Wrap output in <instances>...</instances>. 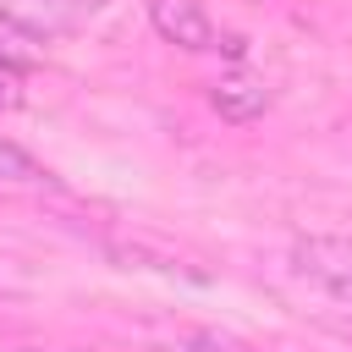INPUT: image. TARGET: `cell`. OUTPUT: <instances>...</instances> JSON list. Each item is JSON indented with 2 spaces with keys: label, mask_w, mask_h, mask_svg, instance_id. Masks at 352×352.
Instances as JSON below:
<instances>
[{
  "label": "cell",
  "mask_w": 352,
  "mask_h": 352,
  "mask_svg": "<svg viewBox=\"0 0 352 352\" xmlns=\"http://www.w3.org/2000/svg\"><path fill=\"white\" fill-rule=\"evenodd\" d=\"M0 182H6V187H38V182H50V170H44L22 143L0 138Z\"/></svg>",
  "instance_id": "6"
},
{
  "label": "cell",
  "mask_w": 352,
  "mask_h": 352,
  "mask_svg": "<svg viewBox=\"0 0 352 352\" xmlns=\"http://www.w3.org/2000/svg\"><path fill=\"white\" fill-rule=\"evenodd\" d=\"M148 22L176 50H192V55L198 50H214V22L204 16L198 0H148Z\"/></svg>",
  "instance_id": "2"
},
{
  "label": "cell",
  "mask_w": 352,
  "mask_h": 352,
  "mask_svg": "<svg viewBox=\"0 0 352 352\" xmlns=\"http://www.w3.org/2000/svg\"><path fill=\"white\" fill-rule=\"evenodd\" d=\"M0 352H44V346H0Z\"/></svg>",
  "instance_id": "8"
},
{
  "label": "cell",
  "mask_w": 352,
  "mask_h": 352,
  "mask_svg": "<svg viewBox=\"0 0 352 352\" xmlns=\"http://www.w3.org/2000/svg\"><path fill=\"white\" fill-rule=\"evenodd\" d=\"M170 352H248L242 341H231V336H214V330H198V336H176L170 341Z\"/></svg>",
  "instance_id": "7"
},
{
  "label": "cell",
  "mask_w": 352,
  "mask_h": 352,
  "mask_svg": "<svg viewBox=\"0 0 352 352\" xmlns=\"http://www.w3.org/2000/svg\"><path fill=\"white\" fill-rule=\"evenodd\" d=\"M104 253H110L121 270H160V275H192V280H209V275H204V270H192L182 253H170V248H154V242H143V236H132V242L110 236V242H104Z\"/></svg>",
  "instance_id": "4"
},
{
  "label": "cell",
  "mask_w": 352,
  "mask_h": 352,
  "mask_svg": "<svg viewBox=\"0 0 352 352\" xmlns=\"http://www.w3.org/2000/svg\"><path fill=\"white\" fill-rule=\"evenodd\" d=\"M38 60H44L38 33H28L16 16H6V11H0V72H6V77H16V72H33Z\"/></svg>",
  "instance_id": "5"
},
{
  "label": "cell",
  "mask_w": 352,
  "mask_h": 352,
  "mask_svg": "<svg viewBox=\"0 0 352 352\" xmlns=\"http://www.w3.org/2000/svg\"><path fill=\"white\" fill-rule=\"evenodd\" d=\"M292 264L302 280H314L319 292H330L336 302L352 308V242L341 236H302L292 248Z\"/></svg>",
  "instance_id": "1"
},
{
  "label": "cell",
  "mask_w": 352,
  "mask_h": 352,
  "mask_svg": "<svg viewBox=\"0 0 352 352\" xmlns=\"http://www.w3.org/2000/svg\"><path fill=\"white\" fill-rule=\"evenodd\" d=\"M209 104H214V116H220V121L248 126V121H258V116L270 110V88H264V82H253V77H220V82L209 88Z\"/></svg>",
  "instance_id": "3"
}]
</instances>
